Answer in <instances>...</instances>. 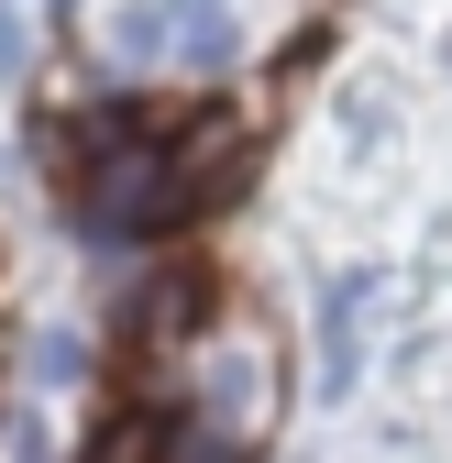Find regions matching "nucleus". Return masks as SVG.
I'll return each instance as SVG.
<instances>
[{"label":"nucleus","instance_id":"f257e3e1","mask_svg":"<svg viewBox=\"0 0 452 463\" xmlns=\"http://www.w3.org/2000/svg\"><path fill=\"white\" fill-rule=\"evenodd\" d=\"M67 210L89 243H144V232L177 221V188H165V133L144 122V110H122L78 165H67Z\"/></svg>","mask_w":452,"mask_h":463},{"label":"nucleus","instance_id":"f03ea898","mask_svg":"<svg viewBox=\"0 0 452 463\" xmlns=\"http://www.w3.org/2000/svg\"><path fill=\"white\" fill-rule=\"evenodd\" d=\"M254 165V133L232 122V110H199V122L165 133V188H177V221H199L210 199H232Z\"/></svg>","mask_w":452,"mask_h":463},{"label":"nucleus","instance_id":"7ed1b4c3","mask_svg":"<svg viewBox=\"0 0 452 463\" xmlns=\"http://www.w3.org/2000/svg\"><path fill=\"white\" fill-rule=\"evenodd\" d=\"M188 420L232 430V441L265 430V354H254V342H210V354H199V397H188Z\"/></svg>","mask_w":452,"mask_h":463},{"label":"nucleus","instance_id":"20e7f679","mask_svg":"<svg viewBox=\"0 0 452 463\" xmlns=\"http://www.w3.org/2000/svg\"><path fill=\"white\" fill-rule=\"evenodd\" d=\"M133 342H144V354L210 342V276H199V265H165V276H144V298H133Z\"/></svg>","mask_w":452,"mask_h":463},{"label":"nucleus","instance_id":"39448f33","mask_svg":"<svg viewBox=\"0 0 452 463\" xmlns=\"http://www.w3.org/2000/svg\"><path fill=\"white\" fill-rule=\"evenodd\" d=\"M364 309H375V276H331L320 298V397H343L364 364Z\"/></svg>","mask_w":452,"mask_h":463},{"label":"nucleus","instance_id":"423d86ee","mask_svg":"<svg viewBox=\"0 0 452 463\" xmlns=\"http://www.w3.org/2000/svg\"><path fill=\"white\" fill-rule=\"evenodd\" d=\"M99 55L110 67H155L165 55V0H110L99 12Z\"/></svg>","mask_w":452,"mask_h":463},{"label":"nucleus","instance_id":"0eeeda50","mask_svg":"<svg viewBox=\"0 0 452 463\" xmlns=\"http://www.w3.org/2000/svg\"><path fill=\"white\" fill-rule=\"evenodd\" d=\"M155 441H165V409H110L78 463H155Z\"/></svg>","mask_w":452,"mask_h":463},{"label":"nucleus","instance_id":"6e6552de","mask_svg":"<svg viewBox=\"0 0 452 463\" xmlns=\"http://www.w3.org/2000/svg\"><path fill=\"white\" fill-rule=\"evenodd\" d=\"M89 375V342L78 331H33V386H78Z\"/></svg>","mask_w":452,"mask_h":463},{"label":"nucleus","instance_id":"1a4fd4ad","mask_svg":"<svg viewBox=\"0 0 452 463\" xmlns=\"http://www.w3.org/2000/svg\"><path fill=\"white\" fill-rule=\"evenodd\" d=\"M23 55H33V44H23V12H12V0H0V78H12Z\"/></svg>","mask_w":452,"mask_h":463}]
</instances>
